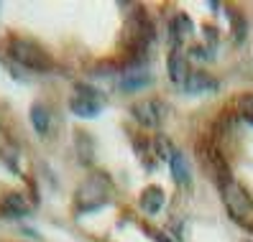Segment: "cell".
<instances>
[{"label":"cell","instance_id":"obj_1","mask_svg":"<svg viewBox=\"0 0 253 242\" xmlns=\"http://www.w3.org/2000/svg\"><path fill=\"white\" fill-rule=\"evenodd\" d=\"M220 194H222V204H225L230 219L238 222L241 227H246L248 232H253V196L246 191V186L228 178L220 186Z\"/></svg>","mask_w":253,"mask_h":242},{"label":"cell","instance_id":"obj_2","mask_svg":"<svg viewBox=\"0 0 253 242\" xmlns=\"http://www.w3.org/2000/svg\"><path fill=\"white\" fill-rule=\"evenodd\" d=\"M8 51H10V56L16 59L18 64L34 69V71H46V69H51L49 54L43 51L36 41H31V38H13V41L8 43Z\"/></svg>","mask_w":253,"mask_h":242},{"label":"cell","instance_id":"obj_3","mask_svg":"<svg viewBox=\"0 0 253 242\" xmlns=\"http://www.w3.org/2000/svg\"><path fill=\"white\" fill-rule=\"evenodd\" d=\"M108 196H110V181L102 173H95L90 178H84V184L80 186V191H77V209L80 211L100 209L102 204L108 202Z\"/></svg>","mask_w":253,"mask_h":242},{"label":"cell","instance_id":"obj_4","mask_svg":"<svg viewBox=\"0 0 253 242\" xmlns=\"http://www.w3.org/2000/svg\"><path fill=\"white\" fill-rule=\"evenodd\" d=\"M69 107L80 117H97L102 112V107H105V100H102V95L97 89H92L90 84H77L72 92Z\"/></svg>","mask_w":253,"mask_h":242},{"label":"cell","instance_id":"obj_5","mask_svg":"<svg viewBox=\"0 0 253 242\" xmlns=\"http://www.w3.org/2000/svg\"><path fill=\"white\" fill-rule=\"evenodd\" d=\"M130 115L138 120L143 128H159L167 117V104L161 100H138L130 107Z\"/></svg>","mask_w":253,"mask_h":242},{"label":"cell","instance_id":"obj_6","mask_svg":"<svg viewBox=\"0 0 253 242\" xmlns=\"http://www.w3.org/2000/svg\"><path fill=\"white\" fill-rule=\"evenodd\" d=\"M151 84V74H148V67L143 62V56H138L123 74H121V82H118V89L123 92H141Z\"/></svg>","mask_w":253,"mask_h":242},{"label":"cell","instance_id":"obj_7","mask_svg":"<svg viewBox=\"0 0 253 242\" xmlns=\"http://www.w3.org/2000/svg\"><path fill=\"white\" fill-rule=\"evenodd\" d=\"M167 69H169V79L174 84H179V87L187 84L189 74H192L189 71V64H187V56L182 54V49H171V54L167 59Z\"/></svg>","mask_w":253,"mask_h":242},{"label":"cell","instance_id":"obj_8","mask_svg":"<svg viewBox=\"0 0 253 242\" xmlns=\"http://www.w3.org/2000/svg\"><path fill=\"white\" fill-rule=\"evenodd\" d=\"M217 87H220L217 79H212L207 71H192L184 84L189 95H210V92H217Z\"/></svg>","mask_w":253,"mask_h":242},{"label":"cell","instance_id":"obj_9","mask_svg":"<svg viewBox=\"0 0 253 242\" xmlns=\"http://www.w3.org/2000/svg\"><path fill=\"white\" fill-rule=\"evenodd\" d=\"M171 49H179V43L195 31V26H192V21L184 16V13H176V18L171 21Z\"/></svg>","mask_w":253,"mask_h":242},{"label":"cell","instance_id":"obj_10","mask_svg":"<svg viewBox=\"0 0 253 242\" xmlns=\"http://www.w3.org/2000/svg\"><path fill=\"white\" fill-rule=\"evenodd\" d=\"M0 211L5 217H23V214H28V202L21 194H5L3 202H0Z\"/></svg>","mask_w":253,"mask_h":242},{"label":"cell","instance_id":"obj_11","mask_svg":"<svg viewBox=\"0 0 253 242\" xmlns=\"http://www.w3.org/2000/svg\"><path fill=\"white\" fill-rule=\"evenodd\" d=\"M31 125H34V130L41 135V138H46V135H49L51 115H49V107L43 102H36L34 107H31Z\"/></svg>","mask_w":253,"mask_h":242},{"label":"cell","instance_id":"obj_12","mask_svg":"<svg viewBox=\"0 0 253 242\" xmlns=\"http://www.w3.org/2000/svg\"><path fill=\"white\" fill-rule=\"evenodd\" d=\"M164 207V191L159 186H148L141 194V209L146 214H156V211Z\"/></svg>","mask_w":253,"mask_h":242},{"label":"cell","instance_id":"obj_13","mask_svg":"<svg viewBox=\"0 0 253 242\" xmlns=\"http://www.w3.org/2000/svg\"><path fill=\"white\" fill-rule=\"evenodd\" d=\"M169 163H171V176H174L176 184L189 186V181H192V176H189V166H187V161H184V156L179 153V150H174V156L169 158Z\"/></svg>","mask_w":253,"mask_h":242},{"label":"cell","instance_id":"obj_14","mask_svg":"<svg viewBox=\"0 0 253 242\" xmlns=\"http://www.w3.org/2000/svg\"><path fill=\"white\" fill-rule=\"evenodd\" d=\"M235 112L241 115L243 120H248V123L253 125V92L241 95V97L235 100Z\"/></svg>","mask_w":253,"mask_h":242},{"label":"cell","instance_id":"obj_15","mask_svg":"<svg viewBox=\"0 0 253 242\" xmlns=\"http://www.w3.org/2000/svg\"><path fill=\"white\" fill-rule=\"evenodd\" d=\"M154 240H156V242H169V237H167V235H161V232H156Z\"/></svg>","mask_w":253,"mask_h":242}]
</instances>
